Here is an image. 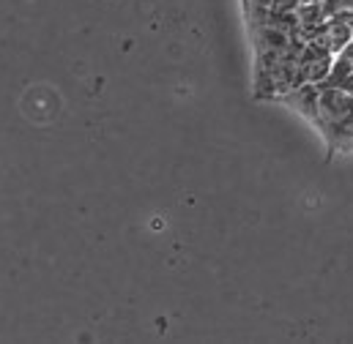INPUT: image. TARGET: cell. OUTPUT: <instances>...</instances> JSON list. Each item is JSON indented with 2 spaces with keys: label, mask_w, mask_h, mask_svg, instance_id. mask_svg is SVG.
Returning <instances> with one entry per match:
<instances>
[{
  "label": "cell",
  "mask_w": 353,
  "mask_h": 344,
  "mask_svg": "<svg viewBox=\"0 0 353 344\" xmlns=\"http://www.w3.org/2000/svg\"><path fill=\"white\" fill-rule=\"evenodd\" d=\"M318 131L323 134L329 153L353 151V93L343 87H321Z\"/></svg>",
  "instance_id": "1"
},
{
  "label": "cell",
  "mask_w": 353,
  "mask_h": 344,
  "mask_svg": "<svg viewBox=\"0 0 353 344\" xmlns=\"http://www.w3.org/2000/svg\"><path fill=\"white\" fill-rule=\"evenodd\" d=\"M334 63V52L323 44V41H304L301 58H299V80L304 83H323L326 74L332 72Z\"/></svg>",
  "instance_id": "2"
},
{
  "label": "cell",
  "mask_w": 353,
  "mask_h": 344,
  "mask_svg": "<svg viewBox=\"0 0 353 344\" xmlns=\"http://www.w3.org/2000/svg\"><path fill=\"white\" fill-rule=\"evenodd\" d=\"M279 101L288 104L290 109H296L304 120H310L318 129V120H321V87L315 83H304V85L288 90Z\"/></svg>",
  "instance_id": "3"
},
{
  "label": "cell",
  "mask_w": 353,
  "mask_h": 344,
  "mask_svg": "<svg viewBox=\"0 0 353 344\" xmlns=\"http://www.w3.org/2000/svg\"><path fill=\"white\" fill-rule=\"evenodd\" d=\"M334 55H340L348 44L353 41V30L345 19V14H334L326 19V30H323V39H321Z\"/></svg>",
  "instance_id": "4"
},
{
  "label": "cell",
  "mask_w": 353,
  "mask_h": 344,
  "mask_svg": "<svg viewBox=\"0 0 353 344\" xmlns=\"http://www.w3.org/2000/svg\"><path fill=\"white\" fill-rule=\"evenodd\" d=\"M299 6H301V0H274L271 8H276V11H296Z\"/></svg>",
  "instance_id": "5"
},
{
  "label": "cell",
  "mask_w": 353,
  "mask_h": 344,
  "mask_svg": "<svg viewBox=\"0 0 353 344\" xmlns=\"http://www.w3.org/2000/svg\"><path fill=\"white\" fill-rule=\"evenodd\" d=\"M274 0H247V8H271Z\"/></svg>",
  "instance_id": "6"
},
{
  "label": "cell",
  "mask_w": 353,
  "mask_h": 344,
  "mask_svg": "<svg viewBox=\"0 0 353 344\" xmlns=\"http://www.w3.org/2000/svg\"><path fill=\"white\" fill-rule=\"evenodd\" d=\"M345 19H348V25H351V30H353V11H345Z\"/></svg>",
  "instance_id": "7"
},
{
  "label": "cell",
  "mask_w": 353,
  "mask_h": 344,
  "mask_svg": "<svg viewBox=\"0 0 353 344\" xmlns=\"http://www.w3.org/2000/svg\"><path fill=\"white\" fill-rule=\"evenodd\" d=\"M301 3H323V0H301Z\"/></svg>",
  "instance_id": "8"
}]
</instances>
